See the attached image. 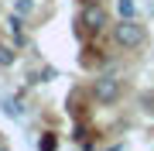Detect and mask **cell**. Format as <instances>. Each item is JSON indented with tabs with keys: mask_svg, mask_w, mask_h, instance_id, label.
<instances>
[{
	"mask_svg": "<svg viewBox=\"0 0 154 151\" xmlns=\"http://www.w3.org/2000/svg\"><path fill=\"white\" fill-rule=\"evenodd\" d=\"M120 93H123V83L116 76H96V83H93V100L99 106H110L120 100Z\"/></svg>",
	"mask_w": 154,
	"mask_h": 151,
	"instance_id": "7a4b0ae2",
	"label": "cell"
},
{
	"mask_svg": "<svg viewBox=\"0 0 154 151\" xmlns=\"http://www.w3.org/2000/svg\"><path fill=\"white\" fill-rule=\"evenodd\" d=\"M17 62V52L11 48V45H4V41H0V69H11Z\"/></svg>",
	"mask_w": 154,
	"mask_h": 151,
	"instance_id": "8992f818",
	"label": "cell"
},
{
	"mask_svg": "<svg viewBox=\"0 0 154 151\" xmlns=\"http://www.w3.org/2000/svg\"><path fill=\"white\" fill-rule=\"evenodd\" d=\"M38 151H55V137H41L38 141Z\"/></svg>",
	"mask_w": 154,
	"mask_h": 151,
	"instance_id": "9c48e42d",
	"label": "cell"
},
{
	"mask_svg": "<svg viewBox=\"0 0 154 151\" xmlns=\"http://www.w3.org/2000/svg\"><path fill=\"white\" fill-rule=\"evenodd\" d=\"M0 151H4V144H0Z\"/></svg>",
	"mask_w": 154,
	"mask_h": 151,
	"instance_id": "30bf717a",
	"label": "cell"
},
{
	"mask_svg": "<svg viewBox=\"0 0 154 151\" xmlns=\"http://www.w3.org/2000/svg\"><path fill=\"white\" fill-rule=\"evenodd\" d=\"M79 21H82L86 31H103V28H106V11H103L99 4H86L82 14H79Z\"/></svg>",
	"mask_w": 154,
	"mask_h": 151,
	"instance_id": "3957f363",
	"label": "cell"
},
{
	"mask_svg": "<svg viewBox=\"0 0 154 151\" xmlns=\"http://www.w3.org/2000/svg\"><path fill=\"white\" fill-rule=\"evenodd\" d=\"M7 34L14 38V45H24V17L21 14H11V17H7Z\"/></svg>",
	"mask_w": 154,
	"mask_h": 151,
	"instance_id": "277c9868",
	"label": "cell"
},
{
	"mask_svg": "<svg viewBox=\"0 0 154 151\" xmlns=\"http://www.w3.org/2000/svg\"><path fill=\"white\" fill-rule=\"evenodd\" d=\"M4 113H7V117H24V103L21 100H17V96H4Z\"/></svg>",
	"mask_w": 154,
	"mask_h": 151,
	"instance_id": "5b68a950",
	"label": "cell"
},
{
	"mask_svg": "<svg viewBox=\"0 0 154 151\" xmlns=\"http://www.w3.org/2000/svg\"><path fill=\"white\" fill-rule=\"evenodd\" d=\"M116 14L120 17H137V4L134 0H116Z\"/></svg>",
	"mask_w": 154,
	"mask_h": 151,
	"instance_id": "52a82bcc",
	"label": "cell"
},
{
	"mask_svg": "<svg viewBox=\"0 0 154 151\" xmlns=\"http://www.w3.org/2000/svg\"><path fill=\"white\" fill-rule=\"evenodd\" d=\"M113 38L120 48H140L147 41V31L137 17H120V24H113Z\"/></svg>",
	"mask_w": 154,
	"mask_h": 151,
	"instance_id": "6da1fadb",
	"label": "cell"
},
{
	"mask_svg": "<svg viewBox=\"0 0 154 151\" xmlns=\"http://www.w3.org/2000/svg\"><path fill=\"white\" fill-rule=\"evenodd\" d=\"M31 7H34V0H17V4H14V14H31Z\"/></svg>",
	"mask_w": 154,
	"mask_h": 151,
	"instance_id": "ba28073f",
	"label": "cell"
}]
</instances>
